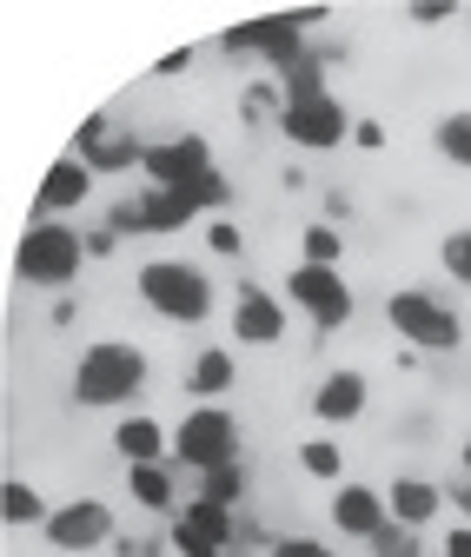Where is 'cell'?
<instances>
[{"mask_svg":"<svg viewBox=\"0 0 471 557\" xmlns=\"http://www.w3.org/2000/svg\"><path fill=\"white\" fill-rule=\"evenodd\" d=\"M147 379H153V359L133 338H94L74 359V405L80 411H126L147 392Z\"/></svg>","mask_w":471,"mask_h":557,"instance_id":"cell-1","label":"cell"},{"mask_svg":"<svg viewBox=\"0 0 471 557\" xmlns=\"http://www.w3.org/2000/svg\"><path fill=\"white\" fill-rule=\"evenodd\" d=\"M133 293H140V306L166 325H207L213 319V272L199 259H147L140 272H133Z\"/></svg>","mask_w":471,"mask_h":557,"instance_id":"cell-2","label":"cell"},{"mask_svg":"<svg viewBox=\"0 0 471 557\" xmlns=\"http://www.w3.org/2000/svg\"><path fill=\"white\" fill-rule=\"evenodd\" d=\"M87 233L80 226H66V220H34L27 233H21V246H14V278L21 286H34V293H60L66 299V286L87 272Z\"/></svg>","mask_w":471,"mask_h":557,"instance_id":"cell-3","label":"cell"},{"mask_svg":"<svg viewBox=\"0 0 471 557\" xmlns=\"http://www.w3.org/2000/svg\"><path fill=\"white\" fill-rule=\"evenodd\" d=\"M385 325L406 338V352H458L464 345V319L425 286H398L385 299Z\"/></svg>","mask_w":471,"mask_h":557,"instance_id":"cell-4","label":"cell"},{"mask_svg":"<svg viewBox=\"0 0 471 557\" xmlns=\"http://www.w3.org/2000/svg\"><path fill=\"white\" fill-rule=\"evenodd\" d=\"M312 27H325V14H273V21H239V27H226V34H220V47H226L233 60H259V66H273V81H280L299 53H312V40H306Z\"/></svg>","mask_w":471,"mask_h":557,"instance_id":"cell-5","label":"cell"},{"mask_svg":"<svg viewBox=\"0 0 471 557\" xmlns=\"http://www.w3.org/2000/svg\"><path fill=\"white\" fill-rule=\"evenodd\" d=\"M173 465L199 478L220 465H239V418L226 405H186V418L173 425Z\"/></svg>","mask_w":471,"mask_h":557,"instance_id":"cell-6","label":"cell"},{"mask_svg":"<svg viewBox=\"0 0 471 557\" xmlns=\"http://www.w3.org/2000/svg\"><path fill=\"white\" fill-rule=\"evenodd\" d=\"M126 531H120V511L107 505V498H66V505H53V518L40 524V544L47 550H60V557H94V550H113Z\"/></svg>","mask_w":471,"mask_h":557,"instance_id":"cell-7","label":"cell"},{"mask_svg":"<svg viewBox=\"0 0 471 557\" xmlns=\"http://www.w3.org/2000/svg\"><path fill=\"white\" fill-rule=\"evenodd\" d=\"M286 306H299L319 332H346L352 312H359V293L346 286L339 265H286Z\"/></svg>","mask_w":471,"mask_h":557,"instance_id":"cell-8","label":"cell"},{"mask_svg":"<svg viewBox=\"0 0 471 557\" xmlns=\"http://www.w3.org/2000/svg\"><path fill=\"white\" fill-rule=\"evenodd\" d=\"M280 139L299 153H339L346 139H352V113L339 94H319V100H286L280 113Z\"/></svg>","mask_w":471,"mask_h":557,"instance_id":"cell-9","label":"cell"},{"mask_svg":"<svg viewBox=\"0 0 471 557\" xmlns=\"http://www.w3.org/2000/svg\"><path fill=\"white\" fill-rule=\"evenodd\" d=\"M147 186H166V193H193L207 186L220 166H213V139L207 133H173V139H147Z\"/></svg>","mask_w":471,"mask_h":557,"instance_id":"cell-10","label":"cell"},{"mask_svg":"<svg viewBox=\"0 0 471 557\" xmlns=\"http://www.w3.org/2000/svg\"><path fill=\"white\" fill-rule=\"evenodd\" d=\"M166 544L179 550V557H226L233 544H239V511H220V505H207V498H186L179 505V518L166 524Z\"/></svg>","mask_w":471,"mask_h":557,"instance_id":"cell-11","label":"cell"},{"mask_svg":"<svg viewBox=\"0 0 471 557\" xmlns=\"http://www.w3.org/2000/svg\"><path fill=\"white\" fill-rule=\"evenodd\" d=\"M226 325H233V338L239 345H252V352H265V345H280L286 338V293H265L259 278H239L233 286V312H226Z\"/></svg>","mask_w":471,"mask_h":557,"instance_id":"cell-12","label":"cell"},{"mask_svg":"<svg viewBox=\"0 0 471 557\" xmlns=\"http://www.w3.org/2000/svg\"><path fill=\"white\" fill-rule=\"evenodd\" d=\"M325 518H332V531H339V537H352V544H372V537L392 524V505H385V492H379V484H365V478H346L339 492L325 498Z\"/></svg>","mask_w":471,"mask_h":557,"instance_id":"cell-13","label":"cell"},{"mask_svg":"<svg viewBox=\"0 0 471 557\" xmlns=\"http://www.w3.org/2000/svg\"><path fill=\"white\" fill-rule=\"evenodd\" d=\"M94 166L74 153V147H66L47 173H40V193H34V220H66V213H80V206L94 199Z\"/></svg>","mask_w":471,"mask_h":557,"instance_id":"cell-14","label":"cell"},{"mask_svg":"<svg viewBox=\"0 0 471 557\" xmlns=\"http://www.w3.org/2000/svg\"><path fill=\"white\" fill-rule=\"evenodd\" d=\"M365 405H372V379H365L359 366L319 372V385H312V398H306V411L319 418V425H359Z\"/></svg>","mask_w":471,"mask_h":557,"instance_id":"cell-15","label":"cell"},{"mask_svg":"<svg viewBox=\"0 0 471 557\" xmlns=\"http://www.w3.org/2000/svg\"><path fill=\"white\" fill-rule=\"evenodd\" d=\"M385 505H392V524L406 531H432L451 505H445V478H425V471H398L385 484Z\"/></svg>","mask_w":471,"mask_h":557,"instance_id":"cell-16","label":"cell"},{"mask_svg":"<svg viewBox=\"0 0 471 557\" xmlns=\"http://www.w3.org/2000/svg\"><path fill=\"white\" fill-rule=\"evenodd\" d=\"M233 385H239V366H233L226 345H207V352H193V359H186V372H179L186 405H220Z\"/></svg>","mask_w":471,"mask_h":557,"instance_id":"cell-17","label":"cell"},{"mask_svg":"<svg viewBox=\"0 0 471 557\" xmlns=\"http://www.w3.org/2000/svg\"><path fill=\"white\" fill-rule=\"evenodd\" d=\"M113 451L126 465H166L173 458V425H160L153 411H126L113 425Z\"/></svg>","mask_w":471,"mask_h":557,"instance_id":"cell-18","label":"cell"},{"mask_svg":"<svg viewBox=\"0 0 471 557\" xmlns=\"http://www.w3.org/2000/svg\"><path fill=\"white\" fill-rule=\"evenodd\" d=\"M199 213H207L199 186H193V193H166V186H147V193H140V226H147V233H186Z\"/></svg>","mask_w":471,"mask_h":557,"instance_id":"cell-19","label":"cell"},{"mask_svg":"<svg viewBox=\"0 0 471 557\" xmlns=\"http://www.w3.org/2000/svg\"><path fill=\"white\" fill-rule=\"evenodd\" d=\"M126 498L153 511V518H179V484H173V465H126Z\"/></svg>","mask_w":471,"mask_h":557,"instance_id":"cell-20","label":"cell"},{"mask_svg":"<svg viewBox=\"0 0 471 557\" xmlns=\"http://www.w3.org/2000/svg\"><path fill=\"white\" fill-rule=\"evenodd\" d=\"M53 518V505L34 492V478H8V484H0V524H8V531H40Z\"/></svg>","mask_w":471,"mask_h":557,"instance_id":"cell-21","label":"cell"},{"mask_svg":"<svg viewBox=\"0 0 471 557\" xmlns=\"http://www.w3.org/2000/svg\"><path fill=\"white\" fill-rule=\"evenodd\" d=\"M432 153H438L451 173H471V107L438 113V126H432Z\"/></svg>","mask_w":471,"mask_h":557,"instance_id":"cell-22","label":"cell"},{"mask_svg":"<svg viewBox=\"0 0 471 557\" xmlns=\"http://www.w3.org/2000/svg\"><path fill=\"white\" fill-rule=\"evenodd\" d=\"M80 160H87L100 180H107V173H140V166H147V139L113 133V139H100V147H94V153H80Z\"/></svg>","mask_w":471,"mask_h":557,"instance_id":"cell-23","label":"cell"},{"mask_svg":"<svg viewBox=\"0 0 471 557\" xmlns=\"http://www.w3.org/2000/svg\"><path fill=\"white\" fill-rule=\"evenodd\" d=\"M299 471H306L312 484H332V492H339V484H346V451H339V438H299Z\"/></svg>","mask_w":471,"mask_h":557,"instance_id":"cell-24","label":"cell"},{"mask_svg":"<svg viewBox=\"0 0 471 557\" xmlns=\"http://www.w3.org/2000/svg\"><path fill=\"white\" fill-rule=\"evenodd\" d=\"M325 66H332V53H299L286 74H280V87H286V100H319V94H332V81H325Z\"/></svg>","mask_w":471,"mask_h":557,"instance_id":"cell-25","label":"cell"},{"mask_svg":"<svg viewBox=\"0 0 471 557\" xmlns=\"http://www.w3.org/2000/svg\"><path fill=\"white\" fill-rule=\"evenodd\" d=\"M246 492H252V471H246V465H220V471L199 478V498L220 505V511H239V505H246Z\"/></svg>","mask_w":471,"mask_h":557,"instance_id":"cell-26","label":"cell"},{"mask_svg":"<svg viewBox=\"0 0 471 557\" xmlns=\"http://www.w3.org/2000/svg\"><path fill=\"white\" fill-rule=\"evenodd\" d=\"M280 113H286V87L280 81H246L239 87V120L246 126H265V120L280 126Z\"/></svg>","mask_w":471,"mask_h":557,"instance_id":"cell-27","label":"cell"},{"mask_svg":"<svg viewBox=\"0 0 471 557\" xmlns=\"http://www.w3.org/2000/svg\"><path fill=\"white\" fill-rule=\"evenodd\" d=\"M299 259H306V265H339V259H346V233L332 226V220H312L306 239H299Z\"/></svg>","mask_w":471,"mask_h":557,"instance_id":"cell-28","label":"cell"},{"mask_svg":"<svg viewBox=\"0 0 471 557\" xmlns=\"http://www.w3.org/2000/svg\"><path fill=\"white\" fill-rule=\"evenodd\" d=\"M438 265H445L451 286H464V293H471V226H458V233H445V239H438Z\"/></svg>","mask_w":471,"mask_h":557,"instance_id":"cell-29","label":"cell"},{"mask_svg":"<svg viewBox=\"0 0 471 557\" xmlns=\"http://www.w3.org/2000/svg\"><path fill=\"white\" fill-rule=\"evenodd\" d=\"M365 550H372V557H425V537H419V531H406V524H385Z\"/></svg>","mask_w":471,"mask_h":557,"instance_id":"cell-30","label":"cell"},{"mask_svg":"<svg viewBox=\"0 0 471 557\" xmlns=\"http://www.w3.org/2000/svg\"><path fill=\"white\" fill-rule=\"evenodd\" d=\"M265 557H339L325 537H306V531H286V537H273L265 544Z\"/></svg>","mask_w":471,"mask_h":557,"instance_id":"cell-31","label":"cell"},{"mask_svg":"<svg viewBox=\"0 0 471 557\" xmlns=\"http://www.w3.org/2000/svg\"><path fill=\"white\" fill-rule=\"evenodd\" d=\"M107 233H120V239H147V226H140V193L107 206Z\"/></svg>","mask_w":471,"mask_h":557,"instance_id":"cell-32","label":"cell"},{"mask_svg":"<svg viewBox=\"0 0 471 557\" xmlns=\"http://www.w3.org/2000/svg\"><path fill=\"white\" fill-rule=\"evenodd\" d=\"M207 252H213V259H239V252H246V233H239L233 220H213V226H207Z\"/></svg>","mask_w":471,"mask_h":557,"instance_id":"cell-33","label":"cell"},{"mask_svg":"<svg viewBox=\"0 0 471 557\" xmlns=\"http://www.w3.org/2000/svg\"><path fill=\"white\" fill-rule=\"evenodd\" d=\"M120 133V120L113 113H94V120H80V133H74V153H94L100 139H113Z\"/></svg>","mask_w":471,"mask_h":557,"instance_id":"cell-34","label":"cell"},{"mask_svg":"<svg viewBox=\"0 0 471 557\" xmlns=\"http://www.w3.org/2000/svg\"><path fill=\"white\" fill-rule=\"evenodd\" d=\"M412 27H445V21H464V8H451V0H425V8L406 14Z\"/></svg>","mask_w":471,"mask_h":557,"instance_id":"cell-35","label":"cell"},{"mask_svg":"<svg viewBox=\"0 0 471 557\" xmlns=\"http://www.w3.org/2000/svg\"><path fill=\"white\" fill-rule=\"evenodd\" d=\"M445 505L458 511V524H471V478L458 471V478H445Z\"/></svg>","mask_w":471,"mask_h":557,"instance_id":"cell-36","label":"cell"},{"mask_svg":"<svg viewBox=\"0 0 471 557\" xmlns=\"http://www.w3.org/2000/svg\"><path fill=\"white\" fill-rule=\"evenodd\" d=\"M186 66H193V47H173V53H160V60H153V81H179Z\"/></svg>","mask_w":471,"mask_h":557,"instance_id":"cell-37","label":"cell"},{"mask_svg":"<svg viewBox=\"0 0 471 557\" xmlns=\"http://www.w3.org/2000/svg\"><path fill=\"white\" fill-rule=\"evenodd\" d=\"M438 557H471V524H451L445 544H438Z\"/></svg>","mask_w":471,"mask_h":557,"instance_id":"cell-38","label":"cell"},{"mask_svg":"<svg viewBox=\"0 0 471 557\" xmlns=\"http://www.w3.org/2000/svg\"><path fill=\"white\" fill-rule=\"evenodd\" d=\"M113 557H160V544H153V537H133V531H126V537L113 544Z\"/></svg>","mask_w":471,"mask_h":557,"instance_id":"cell-39","label":"cell"},{"mask_svg":"<svg viewBox=\"0 0 471 557\" xmlns=\"http://www.w3.org/2000/svg\"><path fill=\"white\" fill-rule=\"evenodd\" d=\"M87 252H94V259H113V252H120V233L94 226V233H87Z\"/></svg>","mask_w":471,"mask_h":557,"instance_id":"cell-40","label":"cell"},{"mask_svg":"<svg viewBox=\"0 0 471 557\" xmlns=\"http://www.w3.org/2000/svg\"><path fill=\"white\" fill-rule=\"evenodd\" d=\"M325 220H332V226H339V220H352V193H339V186H332V193H325Z\"/></svg>","mask_w":471,"mask_h":557,"instance_id":"cell-41","label":"cell"},{"mask_svg":"<svg viewBox=\"0 0 471 557\" xmlns=\"http://www.w3.org/2000/svg\"><path fill=\"white\" fill-rule=\"evenodd\" d=\"M352 139H359L365 153H379V147H385V126H379V120H359V126H352Z\"/></svg>","mask_w":471,"mask_h":557,"instance_id":"cell-42","label":"cell"},{"mask_svg":"<svg viewBox=\"0 0 471 557\" xmlns=\"http://www.w3.org/2000/svg\"><path fill=\"white\" fill-rule=\"evenodd\" d=\"M74 319H80V312H74V299H60V306H53V319H47V325H53V332H66V325H74Z\"/></svg>","mask_w":471,"mask_h":557,"instance_id":"cell-43","label":"cell"},{"mask_svg":"<svg viewBox=\"0 0 471 557\" xmlns=\"http://www.w3.org/2000/svg\"><path fill=\"white\" fill-rule=\"evenodd\" d=\"M458 465H464V478H471V432H464V445H458Z\"/></svg>","mask_w":471,"mask_h":557,"instance_id":"cell-44","label":"cell"},{"mask_svg":"<svg viewBox=\"0 0 471 557\" xmlns=\"http://www.w3.org/2000/svg\"><path fill=\"white\" fill-rule=\"evenodd\" d=\"M464 34H471V8H464Z\"/></svg>","mask_w":471,"mask_h":557,"instance_id":"cell-45","label":"cell"},{"mask_svg":"<svg viewBox=\"0 0 471 557\" xmlns=\"http://www.w3.org/2000/svg\"><path fill=\"white\" fill-rule=\"evenodd\" d=\"M207 557H213V550H207Z\"/></svg>","mask_w":471,"mask_h":557,"instance_id":"cell-46","label":"cell"},{"mask_svg":"<svg viewBox=\"0 0 471 557\" xmlns=\"http://www.w3.org/2000/svg\"><path fill=\"white\" fill-rule=\"evenodd\" d=\"M464 385H471V379H464Z\"/></svg>","mask_w":471,"mask_h":557,"instance_id":"cell-47","label":"cell"}]
</instances>
